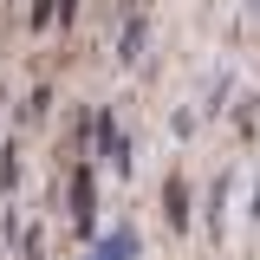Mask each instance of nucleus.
Returning a JSON list of instances; mask_svg holds the SVG:
<instances>
[{"label": "nucleus", "mask_w": 260, "mask_h": 260, "mask_svg": "<svg viewBox=\"0 0 260 260\" xmlns=\"http://www.w3.org/2000/svg\"><path fill=\"white\" fill-rule=\"evenodd\" d=\"M26 260H46V234L39 228H26Z\"/></svg>", "instance_id": "obj_8"}, {"label": "nucleus", "mask_w": 260, "mask_h": 260, "mask_svg": "<svg viewBox=\"0 0 260 260\" xmlns=\"http://www.w3.org/2000/svg\"><path fill=\"white\" fill-rule=\"evenodd\" d=\"M78 20V0H59V26H72Z\"/></svg>", "instance_id": "obj_9"}, {"label": "nucleus", "mask_w": 260, "mask_h": 260, "mask_svg": "<svg viewBox=\"0 0 260 260\" xmlns=\"http://www.w3.org/2000/svg\"><path fill=\"white\" fill-rule=\"evenodd\" d=\"M143 39H150V26H143L137 13H124V46H117V65H137V52H143Z\"/></svg>", "instance_id": "obj_4"}, {"label": "nucleus", "mask_w": 260, "mask_h": 260, "mask_svg": "<svg viewBox=\"0 0 260 260\" xmlns=\"http://www.w3.org/2000/svg\"><path fill=\"white\" fill-rule=\"evenodd\" d=\"M254 215H260V182H254Z\"/></svg>", "instance_id": "obj_10"}, {"label": "nucleus", "mask_w": 260, "mask_h": 260, "mask_svg": "<svg viewBox=\"0 0 260 260\" xmlns=\"http://www.w3.org/2000/svg\"><path fill=\"white\" fill-rule=\"evenodd\" d=\"M228 189H234V176H215V189H208V234L215 241L228 234Z\"/></svg>", "instance_id": "obj_3"}, {"label": "nucleus", "mask_w": 260, "mask_h": 260, "mask_svg": "<svg viewBox=\"0 0 260 260\" xmlns=\"http://www.w3.org/2000/svg\"><path fill=\"white\" fill-rule=\"evenodd\" d=\"M26 20H32V32H39V26H52V20H59V0H32V7H26Z\"/></svg>", "instance_id": "obj_7"}, {"label": "nucleus", "mask_w": 260, "mask_h": 260, "mask_svg": "<svg viewBox=\"0 0 260 260\" xmlns=\"http://www.w3.org/2000/svg\"><path fill=\"white\" fill-rule=\"evenodd\" d=\"M91 260H137V234H130V228H111L91 247Z\"/></svg>", "instance_id": "obj_2"}, {"label": "nucleus", "mask_w": 260, "mask_h": 260, "mask_svg": "<svg viewBox=\"0 0 260 260\" xmlns=\"http://www.w3.org/2000/svg\"><path fill=\"white\" fill-rule=\"evenodd\" d=\"M72 228L91 241V228H98V182H91V169H72Z\"/></svg>", "instance_id": "obj_1"}, {"label": "nucleus", "mask_w": 260, "mask_h": 260, "mask_svg": "<svg viewBox=\"0 0 260 260\" xmlns=\"http://www.w3.org/2000/svg\"><path fill=\"white\" fill-rule=\"evenodd\" d=\"M13 182H20V150L7 143V150H0V189H13Z\"/></svg>", "instance_id": "obj_6"}, {"label": "nucleus", "mask_w": 260, "mask_h": 260, "mask_svg": "<svg viewBox=\"0 0 260 260\" xmlns=\"http://www.w3.org/2000/svg\"><path fill=\"white\" fill-rule=\"evenodd\" d=\"M162 202H169V221L189 228V189H182V176H169V182H162Z\"/></svg>", "instance_id": "obj_5"}]
</instances>
